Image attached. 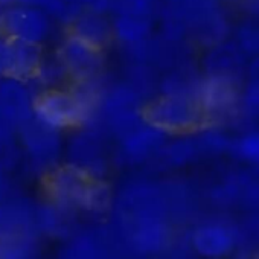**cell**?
<instances>
[{
    "mask_svg": "<svg viewBox=\"0 0 259 259\" xmlns=\"http://www.w3.org/2000/svg\"><path fill=\"white\" fill-rule=\"evenodd\" d=\"M7 188H8V183H7V180H5V176L2 174V171H0V197L5 195Z\"/></svg>",
    "mask_w": 259,
    "mask_h": 259,
    "instance_id": "obj_31",
    "label": "cell"
},
{
    "mask_svg": "<svg viewBox=\"0 0 259 259\" xmlns=\"http://www.w3.org/2000/svg\"><path fill=\"white\" fill-rule=\"evenodd\" d=\"M51 31L49 14L32 5H16L0 16V34L28 43L41 45Z\"/></svg>",
    "mask_w": 259,
    "mask_h": 259,
    "instance_id": "obj_5",
    "label": "cell"
},
{
    "mask_svg": "<svg viewBox=\"0 0 259 259\" xmlns=\"http://www.w3.org/2000/svg\"><path fill=\"white\" fill-rule=\"evenodd\" d=\"M128 242L133 250L157 253L172 242V233L162 215L133 217L128 224Z\"/></svg>",
    "mask_w": 259,
    "mask_h": 259,
    "instance_id": "obj_12",
    "label": "cell"
},
{
    "mask_svg": "<svg viewBox=\"0 0 259 259\" xmlns=\"http://www.w3.org/2000/svg\"><path fill=\"white\" fill-rule=\"evenodd\" d=\"M43 58L41 45L11 38V66L8 76L22 81L34 79L40 70Z\"/></svg>",
    "mask_w": 259,
    "mask_h": 259,
    "instance_id": "obj_18",
    "label": "cell"
},
{
    "mask_svg": "<svg viewBox=\"0 0 259 259\" xmlns=\"http://www.w3.org/2000/svg\"><path fill=\"white\" fill-rule=\"evenodd\" d=\"M34 114L37 119L60 132L85 125L84 110L72 87H52L40 92L34 98Z\"/></svg>",
    "mask_w": 259,
    "mask_h": 259,
    "instance_id": "obj_3",
    "label": "cell"
},
{
    "mask_svg": "<svg viewBox=\"0 0 259 259\" xmlns=\"http://www.w3.org/2000/svg\"><path fill=\"white\" fill-rule=\"evenodd\" d=\"M144 117L168 136L191 135L207 123L195 98L166 93H159L145 102Z\"/></svg>",
    "mask_w": 259,
    "mask_h": 259,
    "instance_id": "obj_1",
    "label": "cell"
},
{
    "mask_svg": "<svg viewBox=\"0 0 259 259\" xmlns=\"http://www.w3.org/2000/svg\"><path fill=\"white\" fill-rule=\"evenodd\" d=\"M162 0H110V14H133L151 17L160 11Z\"/></svg>",
    "mask_w": 259,
    "mask_h": 259,
    "instance_id": "obj_25",
    "label": "cell"
},
{
    "mask_svg": "<svg viewBox=\"0 0 259 259\" xmlns=\"http://www.w3.org/2000/svg\"><path fill=\"white\" fill-rule=\"evenodd\" d=\"M220 182L212 192V198L220 206H238L248 210L259 209V182L247 174L230 176Z\"/></svg>",
    "mask_w": 259,
    "mask_h": 259,
    "instance_id": "obj_14",
    "label": "cell"
},
{
    "mask_svg": "<svg viewBox=\"0 0 259 259\" xmlns=\"http://www.w3.org/2000/svg\"><path fill=\"white\" fill-rule=\"evenodd\" d=\"M113 207V192L110 185L104 180V177H92L82 209L84 212L96 217L107 215Z\"/></svg>",
    "mask_w": 259,
    "mask_h": 259,
    "instance_id": "obj_20",
    "label": "cell"
},
{
    "mask_svg": "<svg viewBox=\"0 0 259 259\" xmlns=\"http://www.w3.org/2000/svg\"><path fill=\"white\" fill-rule=\"evenodd\" d=\"M57 54L73 82L95 79L102 75L105 66L104 49H99L70 32H67L60 43Z\"/></svg>",
    "mask_w": 259,
    "mask_h": 259,
    "instance_id": "obj_6",
    "label": "cell"
},
{
    "mask_svg": "<svg viewBox=\"0 0 259 259\" xmlns=\"http://www.w3.org/2000/svg\"><path fill=\"white\" fill-rule=\"evenodd\" d=\"M191 248L204 257H223L236 250V233L233 223L209 220L197 224L189 233Z\"/></svg>",
    "mask_w": 259,
    "mask_h": 259,
    "instance_id": "obj_10",
    "label": "cell"
},
{
    "mask_svg": "<svg viewBox=\"0 0 259 259\" xmlns=\"http://www.w3.org/2000/svg\"><path fill=\"white\" fill-rule=\"evenodd\" d=\"M151 17L133 16V14H116L113 16L114 41L120 43L125 49L135 48L151 40L153 34Z\"/></svg>",
    "mask_w": 259,
    "mask_h": 259,
    "instance_id": "obj_17",
    "label": "cell"
},
{
    "mask_svg": "<svg viewBox=\"0 0 259 259\" xmlns=\"http://www.w3.org/2000/svg\"><path fill=\"white\" fill-rule=\"evenodd\" d=\"M229 2H232V0H229ZM233 2H235V0H233Z\"/></svg>",
    "mask_w": 259,
    "mask_h": 259,
    "instance_id": "obj_32",
    "label": "cell"
},
{
    "mask_svg": "<svg viewBox=\"0 0 259 259\" xmlns=\"http://www.w3.org/2000/svg\"><path fill=\"white\" fill-rule=\"evenodd\" d=\"M92 176L81 168L67 163L48 171L45 186L54 206L63 210H81Z\"/></svg>",
    "mask_w": 259,
    "mask_h": 259,
    "instance_id": "obj_4",
    "label": "cell"
},
{
    "mask_svg": "<svg viewBox=\"0 0 259 259\" xmlns=\"http://www.w3.org/2000/svg\"><path fill=\"white\" fill-rule=\"evenodd\" d=\"M22 142L29 154L31 160L41 168L57 166V160L61 153V138L60 130L52 128L41 122L40 119L31 117L28 122L19 126Z\"/></svg>",
    "mask_w": 259,
    "mask_h": 259,
    "instance_id": "obj_8",
    "label": "cell"
},
{
    "mask_svg": "<svg viewBox=\"0 0 259 259\" xmlns=\"http://www.w3.org/2000/svg\"><path fill=\"white\" fill-rule=\"evenodd\" d=\"M201 66L204 75L221 76L244 84L248 57L235 40L226 38L207 46Z\"/></svg>",
    "mask_w": 259,
    "mask_h": 259,
    "instance_id": "obj_9",
    "label": "cell"
},
{
    "mask_svg": "<svg viewBox=\"0 0 259 259\" xmlns=\"http://www.w3.org/2000/svg\"><path fill=\"white\" fill-rule=\"evenodd\" d=\"M235 226L236 248H257L259 247V212H247Z\"/></svg>",
    "mask_w": 259,
    "mask_h": 259,
    "instance_id": "obj_23",
    "label": "cell"
},
{
    "mask_svg": "<svg viewBox=\"0 0 259 259\" xmlns=\"http://www.w3.org/2000/svg\"><path fill=\"white\" fill-rule=\"evenodd\" d=\"M34 117V98L22 79H0V120L8 125H23Z\"/></svg>",
    "mask_w": 259,
    "mask_h": 259,
    "instance_id": "obj_13",
    "label": "cell"
},
{
    "mask_svg": "<svg viewBox=\"0 0 259 259\" xmlns=\"http://www.w3.org/2000/svg\"><path fill=\"white\" fill-rule=\"evenodd\" d=\"M233 40L248 58L259 55V23L244 22L235 29Z\"/></svg>",
    "mask_w": 259,
    "mask_h": 259,
    "instance_id": "obj_27",
    "label": "cell"
},
{
    "mask_svg": "<svg viewBox=\"0 0 259 259\" xmlns=\"http://www.w3.org/2000/svg\"><path fill=\"white\" fill-rule=\"evenodd\" d=\"M203 76L204 73L191 67L189 63L172 67L162 79H159V93L195 98Z\"/></svg>",
    "mask_w": 259,
    "mask_h": 259,
    "instance_id": "obj_19",
    "label": "cell"
},
{
    "mask_svg": "<svg viewBox=\"0 0 259 259\" xmlns=\"http://www.w3.org/2000/svg\"><path fill=\"white\" fill-rule=\"evenodd\" d=\"M244 8L256 19H259V0H241Z\"/></svg>",
    "mask_w": 259,
    "mask_h": 259,
    "instance_id": "obj_30",
    "label": "cell"
},
{
    "mask_svg": "<svg viewBox=\"0 0 259 259\" xmlns=\"http://www.w3.org/2000/svg\"><path fill=\"white\" fill-rule=\"evenodd\" d=\"M35 78H38L46 85V89L63 87V84L67 79H70L69 72H67L66 66L63 64L61 58L58 57V54L51 60L43 58V63H41L40 70Z\"/></svg>",
    "mask_w": 259,
    "mask_h": 259,
    "instance_id": "obj_26",
    "label": "cell"
},
{
    "mask_svg": "<svg viewBox=\"0 0 259 259\" xmlns=\"http://www.w3.org/2000/svg\"><path fill=\"white\" fill-rule=\"evenodd\" d=\"M174 142H166L160 151L153 157L151 163H154L159 169H176L186 166L198 156L201 151L198 148L195 135H180L176 136Z\"/></svg>",
    "mask_w": 259,
    "mask_h": 259,
    "instance_id": "obj_16",
    "label": "cell"
},
{
    "mask_svg": "<svg viewBox=\"0 0 259 259\" xmlns=\"http://www.w3.org/2000/svg\"><path fill=\"white\" fill-rule=\"evenodd\" d=\"M11 66V38L0 34V78L10 75Z\"/></svg>",
    "mask_w": 259,
    "mask_h": 259,
    "instance_id": "obj_28",
    "label": "cell"
},
{
    "mask_svg": "<svg viewBox=\"0 0 259 259\" xmlns=\"http://www.w3.org/2000/svg\"><path fill=\"white\" fill-rule=\"evenodd\" d=\"M168 135L147 120L117 139V159L125 166H138L153 160L160 148L168 142Z\"/></svg>",
    "mask_w": 259,
    "mask_h": 259,
    "instance_id": "obj_7",
    "label": "cell"
},
{
    "mask_svg": "<svg viewBox=\"0 0 259 259\" xmlns=\"http://www.w3.org/2000/svg\"><path fill=\"white\" fill-rule=\"evenodd\" d=\"M20 2L45 10L48 14L57 17L58 20H61L64 23H67V26L84 10V7L73 4V2H69V0H20Z\"/></svg>",
    "mask_w": 259,
    "mask_h": 259,
    "instance_id": "obj_24",
    "label": "cell"
},
{
    "mask_svg": "<svg viewBox=\"0 0 259 259\" xmlns=\"http://www.w3.org/2000/svg\"><path fill=\"white\" fill-rule=\"evenodd\" d=\"M69 2L78 4L89 10H96L110 14V0H69Z\"/></svg>",
    "mask_w": 259,
    "mask_h": 259,
    "instance_id": "obj_29",
    "label": "cell"
},
{
    "mask_svg": "<svg viewBox=\"0 0 259 259\" xmlns=\"http://www.w3.org/2000/svg\"><path fill=\"white\" fill-rule=\"evenodd\" d=\"M242 84L233 79L204 75L198 92L197 102L200 104L207 123H223L242 114L241 111Z\"/></svg>",
    "mask_w": 259,
    "mask_h": 259,
    "instance_id": "obj_2",
    "label": "cell"
},
{
    "mask_svg": "<svg viewBox=\"0 0 259 259\" xmlns=\"http://www.w3.org/2000/svg\"><path fill=\"white\" fill-rule=\"evenodd\" d=\"M230 151H233L238 159L259 171V128H251L242 133L236 141H233Z\"/></svg>",
    "mask_w": 259,
    "mask_h": 259,
    "instance_id": "obj_22",
    "label": "cell"
},
{
    "mask_svg": "<svg viewBox=\"0 0 259 259\" xmlns=\"http://www.w3.org/2000/svg\"><path fill=\"white\" fill-rule=\"evenodd\" d=\"M67 32L99 49H105L111 41H114L113 19L108 17V13L89 8H84L73 19Z\"/></svg>",
    "mask_w": 259,
    "mask_h": 259,
    "instance_id": "obj_15",
    "label": "cell"
},
{
    "mask_svg": "<svg viewBox=\"0 0 259 259\" xmlns=\"http://www.w3.org/2000/svg\"><path fill=\"white\" fill-rule=\"evenodd\" d=\"M69 145V163L81 168L92 177H102L107 171V159L101 130L95 126H81Z\"/></svg>",
    "mask_w": 259,
    "mask_h": 259,
    "instance_id": "obj_11",
    "label": "cell"
},
{
    "mask_svg": "<svg viewBox=\"0 0 259 259\" xmlns=\"http://www.w3.org/2000/svg\"><path fill=\"white\" fill-rule=\"evenodd\" d=\"M201 156H220L232 150V141L217 123H206L194 133Z\"/></svg>",
    "mask_w": 259,
    "mask_h": 259,
    "instance_id": "obj_21",
    "label": "cell"
}]
</instances>
